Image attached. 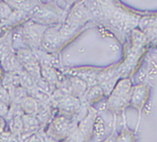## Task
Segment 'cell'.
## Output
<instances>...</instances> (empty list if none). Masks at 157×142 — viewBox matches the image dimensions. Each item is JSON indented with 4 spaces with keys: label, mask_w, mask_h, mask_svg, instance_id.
Instances as JSON below:
<instances>
[{
    "label": "cell",
    "mask_w": 157,
    "mask_h": 142,
    "mask_svg": "<svg viewBox=\"0 0 157 142\" xmlns=\"http://www.w3.org/2000/svg\"><path fill=\"white\" fill-rule=\"evenodd\" d=\"M27 96H28L27 90L20 86V87L16 88L11 92L10 101L12 102V104H21L22 101L24 100L25 98H26Z\"/></svg>",
    "instance_id": "19"
},
{
    "label": "cell",
    "mask_w": 157,
    "mask_h": 142,
    "mask_svg": "<svg viewBox=\"0 0 157 142\" xmlns=\"http://www.w3.org/2000/svg\"><path fill=\"white\" fill-rule=\"evenodd\" d=\"M40 76L49 83L55 85L56 87L60 81L58 73H56V71L53 67L40 66Z\"/></svg>",
    "instance_id": "13"
},
{
    "label": "cell",
    "mask_w": 157,
    "mask_h": 142,
    "mask_svg": "<svg viewBox=\"0 0 157 142\" xmlns=\"http://www.w3.org/2000/svg\"><path fill=\"white\" fill-rule=\"evenodd\" d=\"M70 129V120L67 116H58L56 117L50 124L48 129L47 135L48 137L53 138L56 141H59L60 139L66 137L69 135Z\"/></svg>",
    "instance_id": "4"
},
{
    "label": "cell",
    "mask_w": 157,
    "mask_h": 142,
    "mask_svg": "<svg viewBox=\"0 0 157 142\" xmlns=\"http://www.w3.org/2000/svg\"><path fill=\"white\" fill-rule=\"evenodd\" d=\"M103 90H101V88L96 86V87H93L91 88L88 93L86 94V98H87V100L90 101V102H93V101H96V100H99V97H101L103 92Z\"/></svg>",
    "instance_id": "21"
},
{
    "label": "cell",
    "mask_w": 157,
    "mask_h": 142,
    "mask_svg": "<svg viewBox=\"0 0 157 142\" xmlns=\"http://www.w3.org/2000/svg\"><path fill=\"white\" fill-rule=\"evenodd\" d=\"M5 127H6V121L5 119L0 118V134H2L5 131Z\"/></svg>",
    "instance_id": "27"
},
{
    "label": "cell",
    "mask_w": 157,
    "mask_h": 142,
    "mask_svg": "<svg viewBox=\"0 0 157 142\" xmlns=\"http://www.w3.org/2000/svg\"><path fill=\"white\" fill-rule=\"evenodd\" d=\"M16 56L19 60V62L21 63L22 67H24L25 65L31 63L35 60H38L36 59V56L33 53L32 50L28 49V48H25V49H20L16 52Z\"/></svg>",
    "instance_id": "14"
},
{
    "label": "cell",
    "mask_w": 157,
    "mask_h": 142,
    "mask_svg": "<svg viewBox=\"0 0 157 142\" xmlns=\"http://www.w3.org/2000/svg\"><path fill=\"white\" fill-rule=\"evenodd\" d=\"M9 106L5 103L0 102V118H7L9 114Z\"/></svg>",
    "instance_id": "24"
},
{
    "label": "cell",
    "mask_w": 157,
    "mask_h": 142,
    "mask_svg": "<svg viewBox=\"0 0 157 142\" xmlns=\"http://www.w3.org/2000/svg\"><path fill=\"white\" fill-rule=\"evenodd\" d=\"M10 101V95L8 92V90L0 84V102L5 103V104H9Z\"/></svg>",
    "instance_id": "22"
},
{
    "label": "cell",
    "mask_w": 157,
    "mask_h": 142,
    "mask_svg": "<svg viewBox=\"0 0 157 142\" xmlns=\"http://www.w3.org/2000/svg\"><path fill=\"white\" fill-rule=\"evenodd\" d=\"M12 137V134L9 131H4L2 134H0V142H10V138Z\"/></svg>",
    "instance_id": "25"
},
{
    "label": "cell",
    "mask_w": 157,
    "mask_h": 142,
    "mask_svg": "<svg viewBox=\"0 0 157 142\" xmlns=\"http://www.w3.org/2000/svg\"><path fill=\"white\" fill-rule=\"evenodd\" d=\"M60 26V24H56L46 27L40 44V48L42 51L46 53H54L60 47V44H62V39L59 33Z\"/></svg>",
    "instance_id": "3"
},
{
    "label": "cell",
    "mask_w": 157,
    "mask_h": 142,
    "mask_svg": "<svg viewBox=\"0 0 157 142\" xmlns=\"http://www.w3.org/2000/svg\"><path fill=\"white\" fill-rule=\"evenodd\" d=\"M9 126H10V132L12 134V136H17V137L21 136L23 132V128H24L22 117H16V118L11 119L9 122Z\"/></svg>",
    "instance_id": "15"
},
{
    "label": "cell",
    "mask_w": 157,
    "mask_h": 142,
    "mask_svg": "<svg viewBox=\"0 0 157 142\" xmlns=\"http://www.w3.org/2000/svg\"><path fill=\"white\" fill-rule=\"evenodd\" d=\"M87 16H88V12L84 4L78 3L71 10L65 22L72 24L75 26H79L87 20Z\"/></svg>",
    "instance_id": "6"
},
{
    "label": "cell",
    "mask_w": 157,
    "mask_h": 142,
    "mask_svg": "<svg viewBox=\"0 0 157 142\" xmlns=\"http://www.w3.org/2000/svg\"><path fill=\"white\" fill-rule=\"evenodd\" d=\"M46 25L38 24L36 22H27L22 26L24 37L27 47L32 51L40 48L41 40L46 30Z\"/></svg>",
    "instance_id": "1"
},
{
    "label": "cell",
    "mask_w": 157,
    "mask_h": 142,
    "mask_svg": "<svg viewBox=\"0 0 157 142\" xmlns=\"http://www.w3.org/2000/svg\"><path fill=\"white\" fill-rule=\"evenodd\" d=\"M56 106L59 108L63 116L73 115L79 109L80 101L75 95H68L56 105Z\"/></svg>",
    "instance_id": "7"
},
{
    "label": "cell",
    "mask_w": 157,
    "mask_h": 142,
    "mask_svg": "<svg viewBox=\"0 0 157 142\" xmlns=\"http://www.w3.org/2000/svg\"><path fill=\"white\" fill-rule=\"evenodd\" d=\"M22 119H23V123H24V128H23V132L21 134V136H26V138H28L30 136H32L33 133L39 128L40 123H39L36 116L24 115L22 117Z\"/></svg>",
    "instance_id": "9"
},
{
    "label": "cell",
    "mask_w": 157,
    "mask_h": 142,
    "mask_svg": "<svg viewBox=\"0 0 157 142\" xmlns=\"http://www.w3.org/2000/svg\"><path fill=\"white\" fill-rule=\"evenodd\" d=\"M19 75V78H20V85L21 87L24 88L25 90H26L27 91L33 89L36 85H35V81L32 79V77L28 75L25 71L23 69L22 72L18 75Z\"/></svg>",
    "instance_id": "17"
},
{
    "label": "cell",
    "mask_w": 157,
    "mask_h": 142,
    "mask_svg": "<svg viewBox=\"0 0 157 142\" xmlns=\"http://www.w3.org/2000/svg\"><path fill=\"white\" fill-rule=\"evenodd\" d=\"M117 142H135V138H134V136L131 135V133L129 132L123 133L121 136H120Z\"/></svg>",
    "instance_id": "23"
},
{
    "label": "cell",
    "mask_w": 157,
    "mask_h": 142,
    "mask_svg": "<svg viewBox=\"0 0 157 142\" xmlns=\"http://www.w3.org/2000/svg\"><path fill=\"white\" fill-rule=\"evenodd\" d=\"M69 79H70L71 84H72L74 94L78 95V94H82L85 91L86 82L84 80L80 79L79 77H76V76H71Z\"/></svg>",
    "instance_id": "18"
},
{
    "label": "cell",
    "mask_w": 157,
    "mask_h": 142,
    "mask_svg": "<svg viewBox=\"0 0 157 142\" xmlns=\"http://www.w3.org/2000/svg\"><path fill=\"white\" fill-rule=\"evenodd\" d=\"M22 110L24 112V115L26 116H36L38 111V105L39 103L35 100L34 98L28 95L26 98H25L20 104Z\"/></svg>",
    "instance_id": "11"
},
{
    "label": "cell",
    "mask_w": 157,
    "mask_h": 142,
    "mask_svg": "<svg viewBox=\"0 0 157 142\" xmlns=\"http://www.w3.org/2000/svg\"><path fill=\"white\" fill-rule=\"evenodd\" d=\"M24 142H42V140L39 137V136L32 135L28 138H26L25 140H24Z\"/></svg>",
    "instance_id": "26"
},
{
    "label": "cell",
    "mask_w": 157,
    "mask_h": 142,
    "mask_svg": "<svg viewBox=\"0 0 157 142\" xmlns=\"http://www.w3.org/2000/svg\"><path fill=\"white\" fill-rule=\"evenodd\" d=\"M35 85H36V87L41 90V91H44V93H46L47 95H49L51 97V95L54 93V91L56 90V87L55 86V85L49 83L48 81L44 80L42 77H40V79H38L37 81H35Z\"/></svg>",
    "instance_id": "16"
},
{
    "label": "cell",
    "mask_w": 157,
    "mask_h": 142,
    "mask_svg": "<svg viewBox=\"0 0 157 142\" xmlns=\"http://www.w3.org/2000/svg\"><path fill=\"white\" fill-rule=\"evenodd\" d=\"M0 62H1L2 69L10 74L19 75L24 69L17 59L16 54H14L13 52L2 56L0 58Z\"/></svg>",
    "instance_id": "5"
},
{
    "label": "cell",
    "mask_w": 157,
    "mask_h": 142,
    "mask_svg": "<svg viewBox=\"0 0 157 142\" xmlns=\"http://www.w3.org/2000/svg\"><path fill=\"white\" fill-rule=\"evenodd\" d=\"M11 44H12V48L16 49L17 51L20 49H25L28 48L26 45V42L24 37V33L22 30V27H17L13 30L11 33ZM29 49V48H28Z\"/></svg>",
    "instance_id": "12"
},
{
    "label": "cell",
    "mask_w": 157,
    "mask_h": 142,
    "mask_svg": "<svg viewBox=\"0 0 157 142\" xmlns=\"http://www.w3.org/2000/svg\"><path fill=\"white\" fill-rule=\"evenodd\" d=\"M44 142H60V141H56L53 138H50V137H45V140Z\"/></svg>",
    "instance_id": "28"
},
{
    "label": "cell",
    "mask_w": 157,
    "mask_h": 142,
    "mask_svg": "<svg viewBox=\"0 0 157 142\" xmlns=\"http://www.w3.org/2000/svg\"><path fill=\"white\" fill-rule=\"evenodd\" d=\"M2 86L8 90V92L10 93V95L11 94V92L15 90L16 88L20 87V78L19 75L16 74H10L7 73L3 75L2 78V82H1Z\"/></svg>",
    "instance_id": "10"
},
{
    "label": "cell",
    "mask_w": 157,
    "mask_h": 142,
    "mask_svg": "<svg viewBox=\"0 0 157 142\" xmlns=\"http://www.w3.org/2000/svg\"><path fill=\"white\" fill-rule=\"evenodd\" d=\"M33 21L40 25H54L58 23L60 19V12L59 8L49 5L38 4L33 10L29 13Z\"/></svg>",
    "instance_id": "2"
},
{
    "label": "cell",
    "mask_w": 157,
    "mask_h": 142,
    "mask_svg": "<svg viewBox=\"0 0 157 142\" xmlns=\"http://www.w3.org/2000/svg\"><path fill=\"white\" fill-rule=\"evenodd\" d=\"M13 13V10L7 2H0V24L6 22Z\"/></svg>",
    "instance_id": "20"
},
{
    "label": "cell",
    "mask_w": 157,
    "mask_h": 142,
    "mask_svg": "<svg viewBox=\"0 0 157 142\" xmlns=\"http://www.w3.org/2000/svg\"><path fill=\"white\" fill-rule=\"evenodd\" d=\"M150 94V88L149 86H137L135 88L133 91V95L131 97V105L137 109H142L145 106L146 101L148 100V97Z\"/></svg>",
    "instance_id": "8"
},
{
    "label": "cell",
    "mask_w": 157,
    "mask_h": 142,
    "mask_svg": "<svg viewBox=\"0 0 157 142\" xmlns=\"http://www.w3.org/2000/svg\"><path fill=\"white\" fill-rule=\"evenodd\" d=\"M3 76V74H2V71H1V69H0V77H2Z\"/></svg>",
    "instance_id": "29"
}]
</instances>
